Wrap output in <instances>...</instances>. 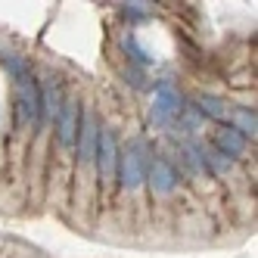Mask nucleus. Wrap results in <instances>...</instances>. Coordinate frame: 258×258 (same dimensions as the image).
<instances>
[{"instance_id":"39448f33","label":"nucleus","mask_w":258,"mask_h":258,"mask_svg":"<svg viewBox=\"0 0 258 258\" xmlns=\"http://www.w3.org/2000/svg\"><path fill=\"white\" fill-rule=\"evenodd\" d=\"M183 109H187L183 106V97L171 81H159L153 87V109H150V121L153 124H168V121L180 118Z\"/></svg>"},{"instance_id":"1a4fd4ad","label":"nucleus","mask_w":258,"mask_h":258,"mask_svg":"<svg viewBox=\"0 0 258 258\" xmlns=\"http://www.w3.org/2000/svg\"><path fill=\"white\" fill-rule=\"evenodd\" d=\"M193 112L202 115V118H215L221 124H227V118H230V103H224L221 97H212V94H202L196 100V106H193Z\"/></svg>"},{"instance_id":"f8f14e48","label":"nucleus","mask_w":258,"mask_h":258,"mask_svg":"<svg viewBox=\"0 0 258 258\" xmlns=\"http://www.w3.org/2000/svg\"><path fill=\"white\" fill-rule=\"evenodd\" d=\"M121 47H124L127 56H131V62H134V66H140V69H146V66H153V62H156L150 53H146V50L137 44L134 34H124V38H121Z\"/></svg>"},{"instance_id":"ddd939ff","label":"nucleus","mask_w":258,"mask_h":258,"mask_svg":"<svg viewBox=\"0 0 258 258\" xmlns=\"http://www.w3.org/2000/svg\"><path fill=\"white\" fill-rule=\"evenodd\" d=\"M146 13H150V4H127V16L131 19H143Z\"/></svg>"},{"instance_id":"0eeeda50","label":"nucleus","mask_w":258,"mask_h":258,"mask_svg":"<svg viewBox=\"0 0 258 258\" xmlns=\"http://www.w3.org/2000/svg\"><path fill=\"white\" fill-rule=\"evenodd\" d=\"M209 146H215V150L221 153V156H227V159H243L246 156V150H249V140L236 131V127H230V124H221L218 131L212 134V143Z\"/></svg>"},{"instance_id":"9d476101","label":"nucleus","mask_w":258,"mask_h":258,"mask_svg":"<svg viewBox=\"0 0 258 258\" xmlns=\"http://www.w3.org/2000/svg\"><path fill=\"white\" fill-rule=\"evenodd\" d=\"M227 124H230V127H236V131L243 134L246 140H249V137H255V131H258L255 109H246V106H236V109H230V118H227Z\"/></svg>"},{"instance_id":"f257e3e1","label":"nucleus","mask_w":258,"mask_h":258,"mask_svg":"<svg viewBox=\"0 0 258 258\" xmlns=\"http://www.w3.org/2000/svg\"><path fill=\"white\" fill-rule=\"evenodd\" d=\"M97 134H100V118L90 106H81V118H78V137H75V165L78 180L94 177V156H97Z\"/></svg>"},{"instance_id":"f03ea898","label":"nucleus","mask_w":258,"mask_h":258,"mask_svg":"<svg viewBox=\"0 0 258 258\" xmlns=\"http://www.w3.org/2000/svg\"><path fill=\"white\" fill-rule=\"evenodd\" d=\"M118 156H121V146H118L115 131H112L109 124H100V134H97V156H94V177H97V190H100V193H112V190H115Z\"/></svg>"},{"instance_id":"9b49d317","label":"nucleus","mask_w":258,"mask_h":258,"mask_svg":"<svg viewBox=\"0 0 258 258\" xmlns=\"http://www.w3.org/2000/svg\"><path fill=\"white\" fill-rule=\"evenodd\" d=\"M0 66H4V72L13 78V84L31 75V62H28V56H22V53H7V56H0Z\"/></svg>"},{"instance_id":"7ed1b4c3","label":"nucleus","mask_w":258,"mask_h":258,"mask_svg":"<svg viewBox=\"0 0 258 258\" xmlns=\"http://www.w3.org/2000/svg\"><path fill=\"white\" fill-rule=\"evenodd\" d=\"M150 159L143 150V143H131L127 150H121L118 156V174H115V190L137 196L146 187V168H150Z\"/></svg>"},{"instance_id":"423d86ee","label":"nucleus","mask_w":258,"mask_h":258,"mask_svg":"<svg viewBox=\"0 0 258 258\" xmlns=\"http://www.w3.org/2000/svg\"><path fill=\"white\" fill-rule=\"evenodd\" d=\"M146 187H150L153 196L168 199L180 187V174H177V168H174L168 159L156 156V159H150V168H146Z\"/></svg>"},{"instance_id":"6e6552de","label":"nucleus","mask_w":258,"mask_h":258,"mask_svg":"<svg viewBox=\"0 0 258 258\" xmlns=\"http://www.w3.org/2000/svg\"><path fill=\"white\" fill-rule=\"evenodd\" d=\"M199 150H202V162H206V174H215V177H221V180H227L230 174H233V168H236V162L233 159H227V156H221L215 146H202L199 143Z\"/></svg>"},{"instance_id":"20e7f679","label":"nucleus","mask_w":258,"mask_h":258,"mask_svg":"<svg viewBox=\"0 0 258 258\" xmlns=\"http://www.w3.org/2000/svg\"><path fill=\"white\" fill-rule=\"evenodd\" d=\"M78 118H81V103L78 97H66L56 121H53V137H56V159L62 165H72L75 156V137H78Z\"/></svg>"}]
</instances>
